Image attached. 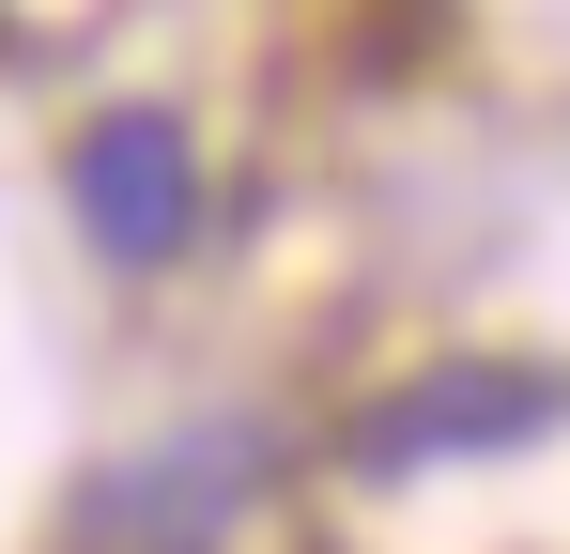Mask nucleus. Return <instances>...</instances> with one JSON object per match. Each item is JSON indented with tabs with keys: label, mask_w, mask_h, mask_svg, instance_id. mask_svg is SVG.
Returning <instances> with one entry per match:
<instances>
[{
	"label": "nucleus",
	"mask_w": 570,
	"mask_h": 554,
	"mask_svg": "<svg viewBox=\"0 0 570 554\" xmlns=\"http://www.w3.org/2000/svg\"><path fill=\"white\" fill-rule=\"evenodd\" d=\"M62 216H78V247L124 263V277L186 263V247H200V139L170 123V108H108V123H78Z\"/></svg>",
	"instance_id": "nucleus-2"
},
{
	"label": "nucleus",
	"mask_w": 570,
	"mask_h": 554,
	"mask_svg": "<svg viewBox=\"0 0 570 554\" xmlns=\"http://www.w3.org/2000/svg\"><path fill=\"white\" fill-rule=\"evenodd\" d=\"M263 493H278V432L263 416H186V432L124 447L78 493V554H216Z\"/></svg>",
	"instance_id": "nucleus-1"
},
{
	"label": "nucleus",
	"mask_w": 570,
	"mask_h": 554,
	"mask_svg": "<svg viewBox=\"0 0 570 554\" xmlns=\"http://www.w3.org/2000/svg\"><path fill=\"white\" fill-rule=\"evenodd\" d=\"M556 416H570V385H556V369H524V355H448V369H416L385 416H355V477L509 462V447H540Z\"/></svg>",
	"instance_id": "nucleus-3"
}]
</instances>
